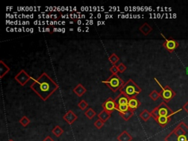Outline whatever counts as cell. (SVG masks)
<instances>
[{"instance_id":"cell-21","label":"cell","mask_w":188,"mask_h":141,"mask_svg":"<svg viewBox=\"0 0 188 141\" xmlns=\"http://www.w3.org/2000/svg\"><path fill=\"white\" fill-rule=\"evenodd\" d=\"M52 134L54 136L57 137V138H59V137H60L61 135L63 134L64 131L60 126H56L52 130Z\"/></svg>"},{"instance_id":"cell-15","label":"cell","mask_w":188,"mask_h":141,"mask_svg":"<svg viewBox=\"0 0 188 141\" xmlns=\"http://www.w3.org/2000/svg\"><path fill=\"white\" fill-rule=\"evenodd\" d=\"M10 70V68L2 60H0V78L2 79Z\"/></svg>"},{"instance_id":"cell-16","label":"cell","mask_w":188,"mask_h":141,"mask_svg":"<svg viewBox=\"0 0 188 141\" xmlns=\"http://www.w3.org/2000/svg\"><path fill=\"white\" fill-rule=\"evenodd\" d=\"M132 135H130L129 133H128V132L126 130H124V132L120 134L118 137H117V140L118 141H132Z\"/></svg>"},{"instance_id":"cell-31","label":"cell","mask_w":188,"mask_h":141,"mask_svg":"<svg viewBox=\"0 0 188 141\" xmlns=\"http://www.w3.org/2000/svg\"><path fill=\"white\" fill-rule=\"evenodd\" d=\"M182 109H183L184 110H185L186 113H188V101L186 102V103L185 104L183 105V107H182Z\"/></svg>"},{"instance_id":"cell-11","label":"cell","mask_w":188,"mask_h":141,"mask_svg":"<svg viewBox=\"0 0 188 141\" xmlns=\"http://www.w3.org/2000/svg\"><path fill=\"white\" fill-rule=\"evenodd\" d=\"M141 105L140 101L137 98V97H133V98H130L129 99V103H128V106H129V109L133 111H135L137 109L140 107Z\"/></svg>"},{"instance_id":"cell-8","label":"cell","mask_w":188,"mask_h":141,"mask_svg":"<svg viewBox=\"0 0 188 141\" xmlns=\"http://www.w3.org/2000/svg\"><path fill=\"white\" fill-rule=\"evenodd\" d=\"M31 79H33V78L24 70H21L15 77V80L21 86H24Z\"/></svg>"},{"instance_id":"cell-6","label":"cell","mask_w":188,"mask_h":141,"mask_svg":"<svg viewBox=\"0 0 188 141\" xmlns=\"http://www.w3.org/2000/svg\"><path fill=\"white\" fill-rule=\"evenodd\" d=\"M155 108L157 111V113H158V117L159 116L172 117L173 115H175V114L178 113V112H180L181 110H183V109L182 108L174 112L173 110H171V109L168 106L167 103H165V102H162V103L159 104V105L157 106V107H155Z\"/></svg>"},{"instance_id":"cell-32","label":"cell","mask_w":188,"mask_h":141,"mask_svg":"<svg viewBox=\"0 0 188 141\" xmlns=\"http://www.w3.org/2000/svg\"><path fill=\"white\" fill-rule=\"evenodd\" d=\"M43 141H54L50 136H47L46 138L43 140Z\"/></svg>"},{"instance_id":"cell-10","label":"cell","mask_w":188,"mask_h":141,"mask_svg":"<svg viewBox=\"0 0 188 141\" xmlns=\"http://www.w3.org/2000/svg\"><path fill=\"white\" fill-rule=\"evenodd\" d=\"M62 118H63L64 121H65L68 124L71 125L74 123V122H75L76 121H77V118H78V116H77L72 110H69V111H68L67 113L64 115Z\"/></svg>"},{"instance_id":"cell-9","label":"cell","mask_w":188,"mask_h":141,"mask_svg":"<svg viewBox=\"0 0 188 141\" xmlns=\"http://www.w3.org/2000/svg\"><path fill=\"white\" fill-rule=\"evenodd\" d=\"M102 107H103V110H105V111L110 113V114H112L113 111L115 110H116L117 104H115V99H113V98L110 97L108 98L103 104H102Z\"/></svg>"},{"instance_id":"cell-18","label":"cell","mask_w":188,"mask_h":141,"mask_svg":"<svg viewBox=\"0 0 188 141\" xmlns=\"http://www.w3.org/2000/svg\"><path fill=\"white\" fill-rule=\"evenodd\" d=\"M110 116H111V114L110 113H108V112L105 111V110H102L98 114V119L102 120L103 122H106L108 120L110 119Z\"/></svg>"},{"instance_id":"cell-14","label":"cell","mask_w":188,"mask_h":141,"mask_svg":"<svg viewBox=\"0 0 188 141\" xmlns=\"http://www.w3.org/2000/svg\"><path fill=\"white\" fill-rule=\"evenodd\" d=\"M73 91H74V93L77 96L81 97L87 92V89L82 85V84L79 83L75 87H74Z\"/></svg>"},{"instance_id":"cell-23","label":"cell","mask_w":188,"mask_h":141,"mask_svg":"<svg viewBox=\"0 0 188 141\" xmlns=\"http://www.w3.org/2000/svg\"><path fill=\"white\" fill-rule=\"evenodd\" d=\"M129 110V107L128 106V104L125 105H117L116 110H118V112L119 113H125L128 110Z\"/></svg>"},{"instance_id":"cell-27","label":"cell","mask_w":188,"mask_h":141,"mask_svg":"<svg viewBox=\"0 0 188 141\" xmlns=\"http://www.w3.org/2000/svg\"><path fill=\"white\" fill-rule=\"evenodd\" d=\"M78 107L80 110H85V109L88 107V104L87 103V102L85 100H81L80 102H79Z\"/></svg>"},{"instance_id":"cell-29","label":"cell","mask_w":188,"mask_h":141,"mask_svg":"<svg viewBox=\"0 0 188 141\" xmlns=\"http://www.w3.org/2000/svg\"><path fill=\"white\" fill-rule=\"evenodd\" d=\"M118 71H119V73H124L125 71V70H126V66H125L124 63H120L119 65L118 66Z\"/></svg>"},{"instance_id":"cell-22","label":"cell","mask_w":188,"mask_h":141,"mask_svg":"<svg viewBox=\"0 0 188 141\" xmlns=\"http://www.w3.org/2000/svg\"><path fill=\"white\" fill-rule=\"evenodd\" d=\"M96 115V113L92 108H88L85 112V115L90 120L93 119Z\"/></svg>"},{"instance_id":"cell-24","label":"cell","mask_w":188,"mask_h":141,"mask_svg":"<svg viewBox=\"0 0 188 141\" xmlns=\"http://www.w3.org/2000/svg\"><path fill=\"white\" fill-rule=\"evenodd\" d=\"M119 60H120L119 57H118L116 54H115V53H113V54L109 57V61L111 62L113 66H115V63L118 62V61H119Z\"/></svg>"},{"instance_id":"cell-25","label":"cell","mask_w":188,"mask_h":141,"mask_svg":"<svg viewBox=\"0 0 188 141\" xmlns=\"http://www.w3.org/2000/svg\"><path fill=\"white\" fill-rule=\"evenodd\" d=\"M19 123H21V125L22 126H24V127H26V126H27L30 123V120L27 117L25 116L24 115V116H23L22 118H21V119L19 120Z\"/></svg>"},{"instance_id":"cell-17","label":"cell","mask_w":188,"mask_h":141,"mask_svg":"<svg viewBox=\"0 0 188 141\" xmlns=\"http://www.w3.org/2000/svg\"><path fill=\"white\" fill-rule=\"evenodd\" d=\"M152 27L150 26L148 23H144L141 26H140L139 30L143 35H148L152 31Z\"/></svg>"},{"instance_id":"cell-19","label":"cell","mask_w":188,"mask_h":141,"mask_svg":"<svg viewBox=\"0 0 188 141\" xmlns=\"http://www.w3.org/2000/svg\"><path fill=\"white\" fill-rule=\"evenodd\" d=\"M140 117L144 121H147L149 120V118H152L151 112H149L147 110H143L140 113Z\"/></svg>"},{"instance_id":"cell-7","label":"cell","mask_w":188,"mask_h":141,"mask_svg":"<svg viewBox=\"0 0 188 141\" xmlns=\"http://www.w3.org/2000/svg\"><path fill=\"white\" fill-rule=\"evenodd\" d=\"M161 35H162V36L163 37L164 39H165L164 43H162L163 47L165 48L168 52L173 53V52L175 51L176 49L178 47V46H179V43H178L176 40L173 39V38H165L162 34H161Z\"/></svg>"},{"instance_id":"cell-20","label":"cell","mask_w":188,"mask_h":141,"mask_svg":"<svg viewBox=\"0 0 188 141\" xmlns=\"http://www.w3.org/2000/svg\"><path fill=\"white\" fill-rule=\"evenodd\" d=\"M119 115L124 121H129L134 115V111L129 109L126 113H119Z\"/></svg>"},{"instance_id":"cell-30","label":"cell","mask_w":188,"mask_h":141,"mask_svg":"<svg viewBox=\"0 0 188 141\" xmlns=\"http://www.w3.org/2000/svg\"><path fill=\"white\" fill-rule=\"evenodd\" d=\"M110 72L112 73V74H118V73L119 72V71H118V66H116V65L112 66V67L110 68Z\"/></svg>"},{"instance_id":"cell-5","label":"cell","mask_w":188,"mask_h":141,"mask_svg":"<svg viewBox=\"0 0 188 141\" xmlns=\"http://www.w3.org/2000/svg\"><path fill=\"white\" fill-rule=\"evenodd\" d=\"M154 80L157 82L159 85L160 86V87L162 88V90H161L159 94H160V97L162 98V100L165 102V103H168L170 101L173 99L174 97L176 96V94L170 86L166 85L165 87H162V85L160 84V82H159L156 78H154Z\"/></svg>"},{"instance_id":"cell-33","label":"cell","mask_w":188,"mask_h":141,"mask_svg":"<svg viewBox=\"0 0 188 141\" xmlns=\"http://www.w3.org/2000/svg\"><path fill=\"white\" fill-rule=\"evenodd\" d=\"M9 141H13V140H9Z\"/></svg>"},{"instance_id":"cell-12","label":"cell","mask_w":188,"mask_h":141,"mask_svg":"<svg viewBox=\"0 0 188 141\" xmlns=\"http://www.w3.org/2000/svg\"><path fill=\"white\" fill-rule=\"evenodd\" d=\"M156 122L158 123L161 127L164 128L167 126L171 121V117H165V116H159L155 119Z\"/></svg>"},{"instance_id":"cell-13","label":"cell","mask_w":188,"mask_h":141,"mask_svg":"<svg viewBox=\"0 0 188 141\" xmlns=\"http://www.w3.org/2000/svg\"><path fill=\"white\" fill-rule=\"evenodd\" d=\"M129 99L126 96H125L124 94H120L116 98H115V102L117 105H125L128 104L129 103Z\"/></svg>"},{"instance_id":"cell-1","label":"cell","mask_w":188,"mask_h":141,"mask_svg":"<svg viewBox=\"0 0 188 141\" xmlns=\"http://www.w3.org/2000/svg\"><path fill=\"white\" fill-rule=\"evenodd\" d=\"M30 88L43 102H46L59 88V85L46 73H43L38 79H34Z\"/></svg>"},{"instance_id":"cell-28","label":"cell","mask_w":188,"mask_h":141,"mask_svg":"<svg viewBox=\"0 0 188 141\" xmlns=\"http://www.w3.org/2000/svg\"><path fill=\"white\" fill-rule=\"evenodd\" d=\"M104 124H105V122H103L102 120L100 119H98L97 121H96L95 123H94V126H95L98 129H102V127H103Z\"/></svg>"},{"instance_id":"cell-26","label":"cell","mask_w":188,"mask_h":141,"mask_svg":"<svg viewBox=\"0 0 188 141\" xmlns=\"http://www.w3.org/2000/svg\"><path fill=\"white\" fill-rule=\"evenodd\" d=\"M149 97H150L153 101H157L159 97H160V94L159 92H157L156 90H154L152 92L149 94Z\"/></svg>"},{"instance_id":"cell-4","label":"cell","mask_w":188,"mask_h":141,"mask_svg":"<svg viewBox=\"0 0 188 141\" xmlns=\"http://www.w3.org/2000/svg\"><path fill=\"white\" fill-rule=\"evenodd\" d=\"M102 83L105 84L113 92L115 93L120 90L125 82L118 74H112L107 79L102 81Z\"/></svg>"},{"instance_id":"cell-3","label":"cell","mask_w":188,"mask_h":141,"mask_svg":"<svg viewBox=\"0 0 188 141\" xmlns=\"http://www.w3.org/2000/svg\"><path fill=\"white\" fill-rule=\"evenodd\" d=\"M120 92L130 98L133 97H137L138 94L142 92V90L132 79H129L120 89Z\"/></svg>"},{"instance_id":"cell-2","label":"cell","mask_w":188,"mask_h":141,"mask_svg":"<svg viewBox=\"0 0 188 141\" xmlns=\"http://www.w3.org/2000/svg\"><path fill=\"white\" fill-rule=\"evenodd\" d=\"M165 141H188V126L184 121H180L168 135Z\"/></svg>"}]
</instances>
